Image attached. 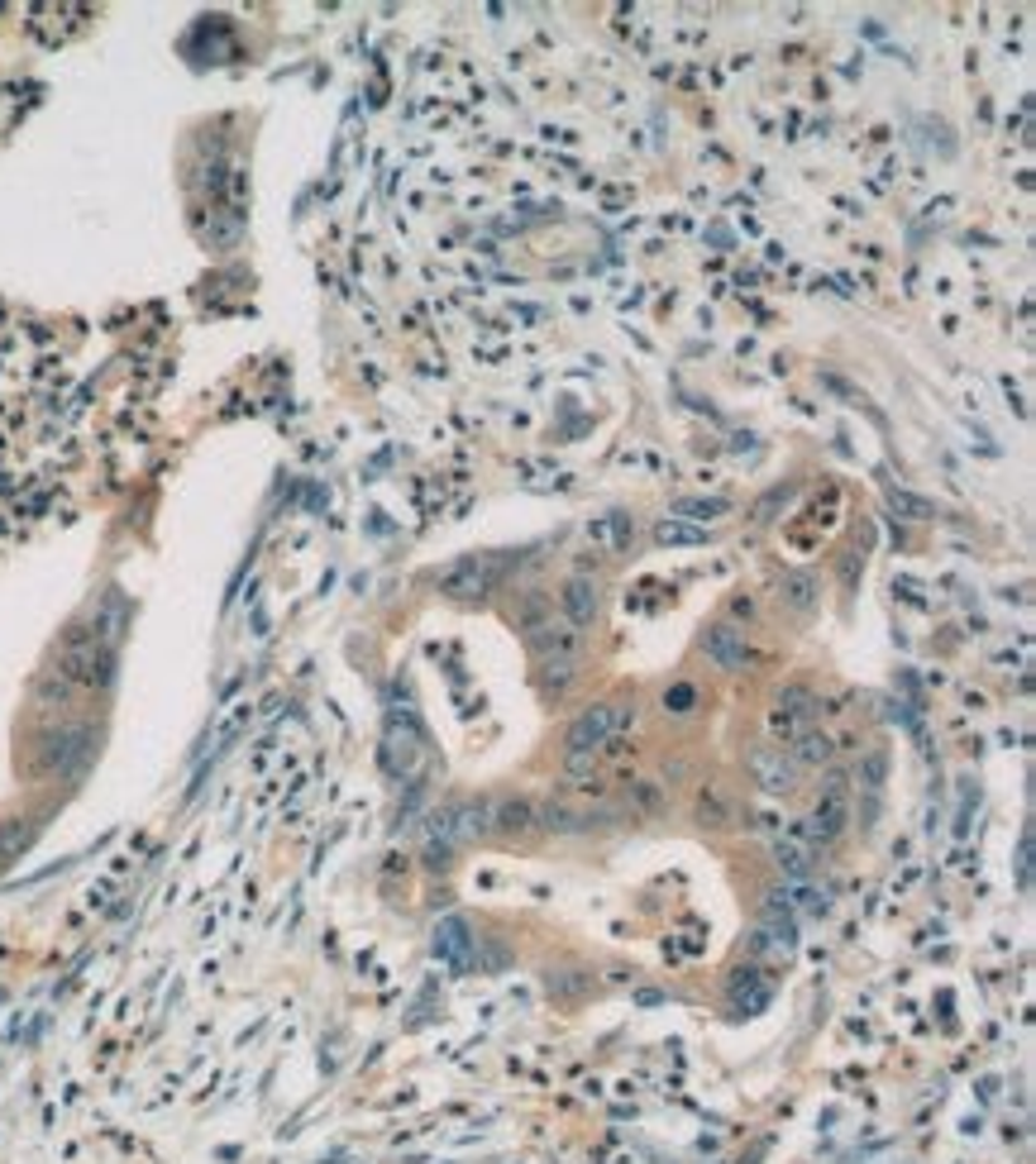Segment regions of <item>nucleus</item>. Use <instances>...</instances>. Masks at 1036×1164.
<instances>
[{
  "instance_id": "nucleus-1",
  "label": "nucleus",
  "mask_w": 1036,
  "mask_h": 1164,
  "mask_svg": "<svg viewBox=\"0 0 1036 1164\" xmlns=\"http://www.w3.org/2000/svg\"><path fill=\"white\" fill-rule=\"evenodd\" d=\"M630 720H635V702H597L568 726V754H597Z\"/></svg>"
},
{
  "instance_id": "nucleus-2",
  "label": "nucleus",
  "mask_w": 1036,
  "mask_h": 1164,
  "mask_svg": "<svg viewBox=\"0 0 1036 1164\" xmlns=\"http://www.w3.org/2000/svg\"><path fill=\"white\" fill-rule=\"evenodd\" d=\"M525 640L530 649L545 659H568V664H583V630L568 626V621H554V615H540L536 626H525Z\"/></svg>"
},
{
  "instance_id": "nucleus-3",
  "label": "nucleus",
  "mask_w": 1036,
  "mask_h": 1164,
  "mask_svg": "<svg viewBox=\"0 0 1036 1164\" xmlns=\"http://www.w3.org/2000/svg\"><path fill=\"white\" fill-rule=\"evenodd\" d=\"M497 573H502V563L483 559V554H473V559H459L454 568H445V573H440V592L459 597V602H478V597H487V592H492Z\"/></svg>"
},
{
  "instance_id": "nucleus-4",
  "label": "nucleus",
  "mask_w": 1036,
  "mask_h": 1164,
  "mask_svg": "<svg viewBox=\"0 0 1036 1164\" xmlns=\"http://www.w3.org/2000/svg\"><path fill=\"white\" fill-rule=\"evenodd\" d=\"M817 707H822V702H817L813 687H802V682H788L784 693H779V702H774V731L784 735V740H798V735L813 726Z\"/></svg>"
},
{
  "instance_id": "nucleus-5",
  "label": "nucleus",
  "mask_w": 1036,
  "mask_h": 1164,
  "mask_svg": "<svg viewBox=\"0 0 1036 1164\" xmlns=\"http://www.w3.org/2000/svg\"><path fill=\"white\" fill-rule=\"evenodd\" d=\"M746 769L764 792H788V787L798 783V764L784 754V745H755L746 754Z\"/></svg>"
},
{
  "instance_id": "nucleus-6",
  "label": "nucleus",
  "mask_w": 1036,
  "mask_h": 1164,
  "mask_svg": "<svg viewBox=\"0 0 1036 1164\" xmlns=\"http://www.w3.org/2000/svg\"><path fill=\"white\" fill-rule=\"evenodd\" d=\"M702 655H707L717 668H726V673H740V668L750 664L746 630L731 626V621H717V626H707V630H702Z\"/></svg>"
},
{
  "instance_id": "nucleus-7",
  "label": "nucleus",
  "mask_w": 1036,
  "mask_h": 1164,
  "mask_svg": "<svg viewBox=\"0 0 1036 1164\" xmlns=\"http://www.w3.org/2000/svg\"><path fill=\"white\" fill-rule=\"evenodd\" d=\"M435 955L445 959L454 974H469V968H473V930H469L463 916L440 921V930H435Z\"/></svg>"
},
{
  "instance_id": "nucleus-8",
  "label": "nucleus",
  "mask_w": 1036,
  "mask_h": 1164,
  "mask_svg": "<svg viewBox=\"0 0 1036 1164\" xmlns=\"http://www.w3.org/2000/svg\"><path fill=\"white\" fill-rule=\"evenodd\" d=\"M87 754H92V731H53L43 740V764L58 773H77Z\"/></svg>"
},
{
  "instance_id": "nucleus-9",
  "label": "nucleus",
  "mask_w": 1036,
  "mask_h": 1164,
  "mask_svg": "<svg viewBox=\"0 0 1036 1164\" xmlns=\"http://www.w3.org/2000/svg\"><path fill=\"white\" fill-rule=\"evenodd\" d=\"M487 831H492V802L487 798H469L459 807H449V836H454V845L459 840H478Z\"/></svg>"
},
{
  "instance_id": "nucleus-10",
  "label": "nucleus",
  "mask_w": 1036,
  "mask_h": 1164,
  "mask_svg": "<svg viewBox=\"0 0 1036 1164\" xmlns=\"http://www.w3.org/2000/svg\"><path fill=\"white\" fill-rule=\"evenodd\" d=\"M845 821H851V802H845V792H822L813 821H807V836L827 845V840H836L840 831H845Z\"/></svg>"
},
{
  "instance_id": "nucleus-11",
  "label": "nucleus",
  "mask_w": 1036,
  "mask_h": 1164,
  "mask_svg": "<svg viewBox=\"0 0 1036 1164\" xmlns=\"http://www.w3.org/2000/svg\"><path fill=\"white\" fill-rule=\"evenodd\" d=\"M597 606H602V597H597V583L592 577H568L564 583V621L568 626H592L597 621Z\"/></svg>"
},
{
  "instance_id": "nucleus-12",
  "label": "nucleus",
  "mask_w": 1036,
  "mask_h": 1164,
  "mask_svg": "<svg viewBox=\"0 0 1036 1164\" xmlns=\"http://www.w3.org/2000/svg\"><path fill=\"white\" fill-rule=\"evenodd\" d=\"M536 802L530 798H507V802H492V831H507V836H525L530 825H536Z\"/></svg>"
},
{
  "instance_id": "nucleus-13",
  "label": "nucleus",
  "mask_w": 1036,
  "mask_h": 1164,
  "mask_svg": "<svg viewBox=\"0 0 1036 1164\" xmlns=\"http://www.w3.org/2000/svg\"><path fill=\"white\" fill-rule=\"evenodd\" d=\"M779 602H784L788 611L807 615L817 606V577L813 573H788L784 583H779Z\"/></svg>"
},
{
  "instance_id": "nucleus-14",
  "label": "nucleus",
  "mask_w": 1036,
  "mask_h": 1164,
  "mask_svg": "<svg viewBox=\"0 0 1036 1164\" xmlns=\"http://www.w3.org/2000/svg\"><path fill=\"white\" fill-rule=\"evenodd\" d=\"M831 754H836V745H831V735H817V731H802L793 745H788V760L793 764H827Z\"/></svg>"
},
{
  "instance_id": "nucleus-15",
  "label": "nucleus",
  "mask_w": 1036,
  "mask_h": 1164,
  "mask_svg": "<svg viewBox=\"0 0 1036 1164\" xmlns=\"http://www.w3.org/2000/svg\"><path fill=\"white\" fill-rule=\"evenodd\" d=\"M659 707H664V716H693L702 707V687L697 682H674V687H664Z\"/></svg>"
},
{
  "instance_id": "nucleus-16",
  "label": "nucleus",
  "mask_w": 1036,
  "mask_h": 1164,
  "mask_svg": "<svg viewBox=\"0 0 1036 1164\" xmlns=\"http://www.w3.org/2000/svg\"><path fill=\"white\" fill-rule=\"evenodd\" d=\"M774 863H779V874H784V878H807V874H813V854L802 850V845H793V840H774Z\"/></svg>"
},
{
  "instance_id": "nucleus-17",
  "label": "nucleus",
  "mask_w": 1036,
  "mask_h": 1164,
  "mask_svg": "<svg viewBox=\"0 0 1036 1164\" xmlns=\"http://www.w3.org/2000/svg\"><path fill=\"white\" fill-rule=\"evenodd\" d=\"M669 510L674 516H688V521H717V516L731 510V501L726 497H679Z\"/></svg>"
},
{
  "instance_id": "nucleus-18",
  "label": "nucleus",
  "mask_w": 1036,
  "mask_h": 1164,
  "mask_svg": "<svg viewBox=\"0 0 1036 1164\" xmlns=\"http://www.w3.org/2000/svg\"><path fill=\"white\" fill-rule=\"evenodd\" d=\"M34 845V821H5L0 825V859H20Z\"/></svg>"
},
{
  "instance_id": "nucleus-19",
  "label": "nucleus",
  "mask_w": 1036,
  "mask_h": 1164,
  "mask_svg": "<svg viewBox=\"0 0 1036 1164\" xmlns=\"http://www.w3.org/2000/svg\"><path fill=\"white\" fill-rule=\"evenodd\" d=\"M884 778H889V754H884V749H869L865 760H860V787H865L869 798H879Z\"/></svg>"
},
{
  "instance_id": "nucleus-20",
  "label": "nucleus",
  "mask_w": 1036,
  "mask_h": 1164,
  "mask_svg": "<svg viewBox=\"0 0 1036 1164\" xmlns=\"http://www.w3.org/2000/svg\"><path fill=\"white\" fill-rule=\"evenodd\" d=\"M34 693H39L43 707H67V702H72V682H67L63 673L53 668V673H43V678H39V687H34Z\"/></svg>"
},
{
  "instance_id": "nucleus-21",
  "label": "nucleus",
  "mask_w": 1036,
  "mask_h": 1164,
  "mask_svg": "<svg viewBox=\"0 0 1036 1164\" xmlns=\"http://www.w3.org/2000/svg\"><path fill=\"white\" fill-rule=\"evenodd\" d=\"M889 506H893V510H903L907 521H932V516H936V506H932V501L912 497V492H898V487H893V492H889Z\"/></svg>"
},
{
  "instance_id": "nucleus-22",
  "label": "nucleus",
  "mask_w": 1036,
  "mask_h": 1164,
  "mask_svg": "<svg viewBox=\"0 0 1036 1164\" xmlns=\"http://www.w3.org/2000/svg\"><path fill=\"white\" fill-rule=\"evenodd\" d=\"M655 539H659V544H702L707 530H693V525H679V521H659Z\"/></svg>"
},
{
  "instance_id": "nucleus-23",
  "label": "nucleus",
  "mask_w": 1036,
  "mask_h": 1164,
  "mask_svg": "<svg viewBox=\"0 0 1036 1164\" xmlns=\"http://www.w3.org/2000/svg\"><path fill=\"white\" fill-rule=\"evenodd\" d=\"M697 811H702V821H712V825H726V816H731V807H726V798L717 792V787H707V792H702Z\"/></svg>"
},
{
  "instance_id": "nucleus-24",
  "label": "nucleus",
  "mask_w": 1036,
  "mask_h": 1164,
  "mask_svg": "<svg viewBox=\"0 0 1036 1164\" xmlns=\"http://www.w3.org/2000/svg\"><path fill=\"white\" fill-rule=\"evenodd\" d=\"M793 492H798V487H793V483H788V487H774V492H769V497H764L760 506H755V516H760V521H769V510H774V506H784V501L793 497Z\"/></svg>"
},
{
  "instance_id": "nucleus-25",
  "label": "nucleus",
  "mask_w": 1036,
  "mask_h": 1164,
  "mask_svg": "<svg viewBox=\"0 0 1036 1164\" xmlns=\"http://www.w3.org/2000/svg\"><path fill=\"white\" fill-rule=\"evenodd\" d=\"M793 897H798V903H802V912H813V916H822V912H827V892H817V888H798V892H793Z\"/></svg>"
},
{
  "instance_id": "nucleus-26",
  "label": "nucleus",
  "mask_w": 1036,
  "mask_h": 1164,
  "mask_svg": "<svg viewBox=\"0 0 1036 1164\" xmlns=\"http://www.w3.org/2000/svg\"><path fill=\"white\" fill-rule=\"evenodd\" d=\"M635 802H641L645 811H659V802H664V798H659V787L645 783V787H635Z\"/></svg>"
}]
</instances>
